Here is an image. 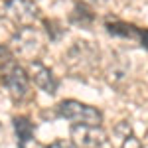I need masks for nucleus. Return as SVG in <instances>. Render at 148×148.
Returning a JSON list of instances; mask_svg holds the SVG:
<instances>
[{"instance_id":"9","label":"nucleus","mask_w":148,"mask_h":148,"mask_svg":"<svg viewBox=\"0 0 148 148\" xmlns=\"http://www.w3.org/2000/svg\"><path fill=\"white\" fill-rule=\"evenodd\" d=\"M14 130H16V140H18L20 148H30L32 144H36L34 138L36 128L28 116H16L14 119Z\"/></svg>"},{"instance_id":"1","label":"nucleus","mask_w":148,"mask_h":148,"mask_svg":"<svg viewBox=\"0 0 148 148\" xmlns=\"http://www.w3.org/2000/svg\"><path fill=\"white\" fill-rule=\"evenodd\" d=\"M57 113L61 119H65L73 125H93V126H101L103 123V114L99 109H95L91 105H85L75 99H67L61 101L57 105Z\"/></svg>"},{"instance_id":"10","label":"nucleus","mask_w":148,"mask_h":148,"mask_svg":"<svg viewBox=\"0 0 148 148\" xmlns=\"http://www.w3.org/2000/svg\"><path fill=\"white\" fill-rule=\"evenodd\" d=\"M14 63V53L6 46H0V69H6Z\"/></svg>"},{"instance_id":"8","label":"nucleus","mask_w":148,"mask_h":148,"mask_svg":"<svg viewBox=\"0 0 148 148\" xmlns=\"http://www.w3.org/2000/svg\"><path fill=\"white\" fill-rule=\"evenodd\" d=\"M107 30L109 34L119 36V38H130V40H136L142 47L148 49V30L146 28H136L132 24H125V22H107Z\"/></svg>"},{"instance_id":"4","label":"nucleus","mask_w":148,"mask_h":148,"mask_svg":"<svg viewBox=\"0 0 148 148\" xmlns=\"http://www.w3.org/2000/svg\"><path fill=\"white\" fill-rule=\"evenodd\" d=\"M2 83L14 101H22L30 89V75L14 61L12 65L2 69Z\"/></svg>"},{"instance_id":"5","label":"nucleus","mask_w":148,"mask_h":148,"mask_svg":"<svg viewBox=\"0 0 148 148\" xmlns=\"http://www.w3.org/2000/svg\"><path fill=\"white\" fill-rule=\"evenodd\" d=\"M69 134L77 148H101L107 142V132L93 125H71Z\"/></svg>"},{"instance_id":"6","label":"nucleus","mask_w":148,"mask_h":148,"mask_svg":"<svg viewBox=\"0 0 148 148\" xmlns=\"http://www.w3.org/2000/svg\"><path fill=\"white\" fill-rule=\"evenodd\" d=\"M12 44L16 46V51L18 56L22 57H30V61H34L36 53L42 49V38L36 32L34 28H20L16 36L12 38Z\"/></svg>"},{"instance_id":"2","label":"nucleus","mask_w":148,"mask_h":148,"mask_svg":"<svg viewBox=\"0 0 148 148\" xmlns=\"http://www.w3.org/2000/svg\"><path fill=\"white\" fill-rule=\"evenodd\" d=\"M2 16L18 30L30 28L38 20V6L32 0H6L2 6Z\"/></svg>"},{"instance_id":"7","label":"nucleus","mask_w":148,"mask_h":148,"mask_svg":"<svg viewBox=\"0 0 148 148\" xmlns=\"http://www.w3.org/2000/svg\"><path fill=\"white\" fill-rule=\"evenodd\" d=\"M28 75H30V79L34 81L36 87H40L44 93L47 95H56L57 91V79L56 75L51 73V69L46 67L42 61H30V65H28Z\"/></svg>"},{"instance_id":"3","label":"nucleus","mask_w":148,"mask_h":148,"mask_svg":"<svg viewBox=\"0 0 148 148\" xmlns=\"http://www.w3.org/2000/svg\"><path fill=\"white\" fill-rule=\"evenodd\" d=\"M97 57H99V51L89 42H75V46L67 51L65 63H67V67L71 71L83 73V71L91 69L97 63Z\"/></svg>"},{"instance_id":"11","label":"nucleus","mask_w":148,"mask_h":148,"mask_svg":"<svg viewBox=\"0 0 148 148\" xmlns=\"http://www.w3.org/2000/svg\"><path fill=\"white\" fill-rule=\"evenodd\" d=\"M121 148H142V142H140L134 134H128V136H125L123 146H121Z\"/></svg>"},{"instance_id":"12","label":"nucleus","mask_w":148,"mask_h":148,"mask_svg":"<svg viewBox=\"0 0 148 148\" xmlns=\"http://www.w3.org/2000/svg\"><path fill=\"white\" fill-rule=\"evenodd\" d=\"M44 148H77L73 142H65V140H56V142H51V144H47Z\"/></svg>"}]
</instances>
